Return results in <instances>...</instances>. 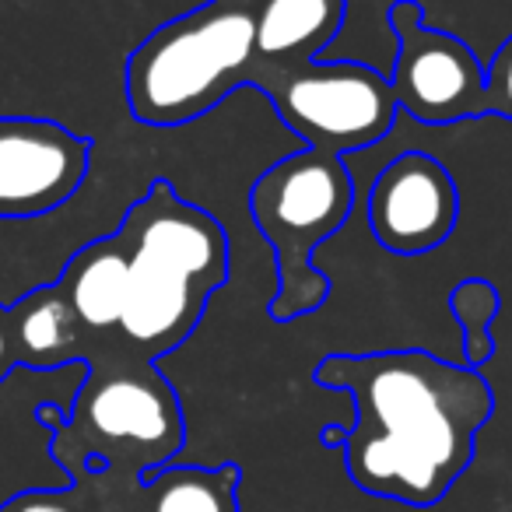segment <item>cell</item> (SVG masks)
<instances>
[{
  "label": "cell",
  "instance_id": "cell-16",
  "mask_svg": "<svg viewBox=\"0 0 512 512\" xmlns=\"http://www.w3.org/2000/svg\"><path fill=\"white\" fill-rule=\"evenodd\" d=\"M4 512H85L81 498L74 488L67 491H25V495L11 498Z\"/></svg>",
  "mask_w": 512,
  "mask_h": 512
},
{
  "label": "cell",
  "instance_id": "cell-8",
  "mask_svg": "<svg viewBox=\"0 0 512 512\" xmlns=\"http://www.w3.org/2000/svg\"><path fill=\"white\" fill-rule=\"evenodd\" d=\"M92 141L57 120H0V218H39L81 190Z\"/></svg>",
  "mask_w": 512,
  "mask_h": 512
},
{
  "label": "cell",
  "instance_id": "cell-6",
  "mask_svg": "<svg viewBox=\"0 0 512 512\" xmlns=\"http://www.w3.org/2000/svg\"><path fill=\"white\" fill-rule=\"evenodd\" d=\"M249 88L271 99L278 120L323 155H351L379 144L397 120L390 78L355 60H309L274 67L256 60Z\"/></svg>",
  "mask_w": 512,
  "mask_h": 512
},
{
  "label": "cell",
  "instance_id": "cell-4",
  "mask_svg": "<svg viewBox=\"0 0 512 512\" xmlns=\"http://www.w3.org/2000/svg\"><path fill=\"white\" fill-rule=\"evenodd\" d=\"M256 0H207L158 25L127 60V106L137 123L183 127L249 88Z\"/></svg>",
  "mask_w": 512,
  "mask_h": 512
},
{
  "label": "cell",
  "instance_id": "cell-7",
  "mask_svg": "<svg viewBox=\"0 0 512 512\" xmlns=\"http://www.w3.org/2000/svg\"><path fill=\"white\" fill-rule=\"evenodd\" d=\"M386 18L400 43L390 74L397 109L428 127L488 116L484 67L463 39L425 25V8L418 0H397Z\"/></svg>",
  "mask_w": 512,
  "mask_h": 512
},
{
  "label": "cell",
  "instance_id": "cell-9",
  "mask_svg": "<svg viewBox=\"0 0 512 512\" xmlns=\"http://www.w3.org/2000/svg\"><path fill=\"white\" fill-rule=\"evenodd\" d=\"M365 214H369L372 235L386 253H432L456 232L460 186L435 155L404 151L376 176Z\"/></svg>",
  "mask_w": 512,
  "mask_h": 512
},
{
  "label": "cell",
  "instance_id": "cell-15",
  "mask_svg": "<svg viewBox=\"0 0 512 512\" xmlns=\"http://www.w3.org/2000/svg\"><path fill=\"white\" fill-rule=\"evenodd\" d=\"M484 99H488V113L512 123V36L502 39L491 64L484 67Z\"/></svg>",
  "mask_w": 512,
  "mask_h": 512
},
{
  "label": "cell",
  "instance_id": "cell-11",
  "mask_svg": "<svg viewBox=\"0 0 512 512\" xmlns=\"http://www.w3.org/2000/svg\"><path fill=\"white\" fill-rule=\"evenodd\" d=\"M8 316L18 369L57 372L67 365H85L92 337L57 281L25 292L15 306H8Z\"/></svg>",
  "mask_w": 512,
  "mask_h": 512
},
{
  "label": "cell",
  "instance_id": "cell-10",
  "mask_svg": "<svg viewBox=\"0 0 512 512\" xmlns=\"http://www.w3.org/2000/svg\"><path fill=\"white\" fill-rule=\"evenodd\" d=\"M57 285L64 288L81 327L92 337V351L116 341L130 292V256L120 232H109L102 239H92L88 246H81L67 260ZM92 351H88V358H92Z\"/></svg>",
  "mask_w": 512,
  "mask_h": 512
},
{
  "label": "cell",
  "instance_id": "cell-12",
  "mask_svg": "<svg viewBox=\"0 0 512 512\" xmlns=\"http://www.w3.org/2000/svg\"><path fill=\"white\" fill-rule=\"evenodd\" d=\"M344 15L348 0H256V60L274 67L320 60Z\"/></svg>",
  "mask_w": 512,
  "mask_h": 512
},
{
  "label": "cell",
  "instance_id": "cell-5",
  "mask_svg": "<svg viewBox=\"0 0 512 512\" xmlns=\"http://www.w3.org/2000/svg\"><path fill=\"white\" fill-rule=\"evenodd\" d=\"M351 211L355 179L344 158L313 148L278 158L249 186V218L274 253L278 285L267 309L278 323H292L327 306L330 281L313 256L348 225Z\"/></svg>",
  "mask_w": 512,
  "mask_h": 512
},
{
  "label": "cell",
  "instance_id": "cell-1",
  "mask_svg": "<svg viewBox=\"0 0 512 512\" xmlns=\"http://www.w3.org/2000/svg\"><path fill=\"white\" fill-rule=\"evenodd\" d=\"M313 379L351 400L344 474L362 495L407 509H435L477 456L495 414V390L463 362L421 348L330 351Z\"/></svg>",
  "mask_w": 512,
  "mask_h": 512
},
{
  "label": "cell",
  "instance_id": "cell-3",
  "mask_svg": "<svg viewBox=\"0 0 512 512\" xmlns=\"http://www.w3.org/2000/svg\"><path fill=\"white\" fill-rule=\"evenodd\" d=\"M36 421L50 432V453L74 477H148L186 449V414L176 386L158 362L102 344L85 362V379L71 407L36 404Z\"/></svg>",
  "mask_w": 512,
  "mask_h": 512
},
{
  "label": "cell",
  "instance_id": "cell-13",
  "mask_svg": "<svg viewBox=\"0 0 512 512\" xmlns=\"http://www.w3.org/2000/svg\"><path fill=\"white\" fill-rule=\"evenodd\" d=\"M242 470L235 463L200 467L169 463L148 477L130 481L134 512H242L239 505Z\"/></svg>",
  "mask_w": 512,
  "mask_h": 512
},
{
  "label": "cell",
  "instance_id": "cell-17",
  "mask_svg": "<svg viewBox=\"0 0 512 512\" xmlns=\"http://www.w3.org/2000/svg\"><path fill=\"white\" fill-rule=\"evenodd\" d=\"M18 372V355H15V337H11V316L8 306H0V386L8 383Z\"/></svg>",
  "mask_w": 512,
  "mask_h": 512
},
{
  "label": "cell",
  "instance_id": "cell-2",
  "mask_svg": "<svg viewBox=\"0 0 512 512\" xmlns=\"http://www.w3.org/2000/svg\"><path fill=\"white\" fill-rule=\"evenodd\" d=\"M116 232L130 256V292L116 341L158 362L197 330L211 295L228 285V235L211 211L179 197L169 179H151Z\"/></svg>",
  "mask_w": 512,
  "mask_h": 512
},
{
  "label": "cell",
  "instance_id": "cell-14",
  "mask_svg": "<svg viewBox=\"0 0 512 512\" xmlns=\"http://www.w3.org/2000/svg\"><path fill=\"white\" fill-rule=\"evenodd\" d=\"M498 309H502V295L484 278H463L449 292V313L456 316L463 334V365H470V369H484L495 355L491 327L498 320Z\"/></svg>",
  "mask_w": 512,
  "mask_h": 512
}]
</instances>
